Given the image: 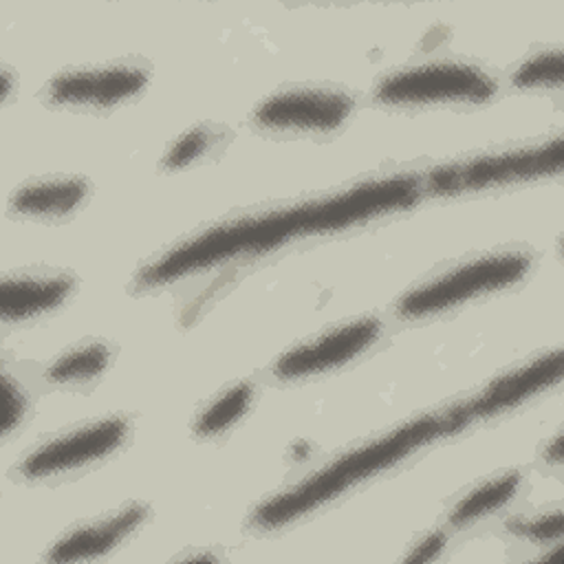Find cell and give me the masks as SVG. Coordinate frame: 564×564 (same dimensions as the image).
I'll list each match as a JSON object with an SVG mask.
<instances>
[{"mask_svg":"<svg viewBox=\"0 0 564 564\" xmlns=\"http://www.w3.org/2000/svg\"><path fill=\"white\" fill-rule=\"evenodd\" d=\"M253 383L240 381L218 394L194 421V432L198 436H216L234 425L251 405Z\"/></svg>","mask_w":564,"mask_h":564,"instance_id":"cell-17","label":"cell"},{"mask_svg":"<svg viewBox=\"0 0 564 564\" xmlns=\"http://www.w3.org/2000/svg\"><path fill=\"white\" fill-rule=\"evenodd\" d=\"M507 531L518 538L540 542V544L560 540L562 538V511L553 509V511H542L535 516L511 518L507 522Z\"/></svg>","mask_w":564,"mask_h":564,"instance_id":"cell-19","label":"cell"},{"mask_svg":"<svg viewBox=\"0 0 564 564\" xmlns=\"http://www.w3.org/2000/svg\"><path fill=\"white\" fill-rule=\"evenodd\" d=\"M531 262V253L518 249L469 260L401 295L394 313L401 319L427 317L469 302L471 297L507 289L527 275Z\"/></svg>","mask_w":564,"mask_h":564,"instance_id":"cell-3","label":"cell"},{"mask_svg":"<svg viewBox=\"0 0 564 564\" xmlns=\"http://www.w3.org/2000/svg\"><path fill=\"white\" fill-rule=\"evenodd\" d=\"M520 474L507 471L498 478H491L478 487H474L469 494H465L447 513V524L458 529L467 527L498 509H502L507 502H511L520 489Z\"/></svg>","mask_w":564,"mask_h":564,"instance_id":"cell-15","label":"cell"},{"mask_svg":"<svg viewBox=\"0 0 564 564\" xmlns=\"http://www.w3.org/2000/svg\"><path fill=\"white\" fill-rule=\"evenodd\" d=\"M496 90L498 82L474 64L432 62L386 75L375 88V99L386 106L480 104Z\"/></svg>","mask_w":564,"mask_h":564,"instance_id":"cell-4","label":"cell"},{"mask_svg":"<svg viewBox=\"0 0 564 564\" xmlns=\"http://www.w3.org/2000/svg\"><path fill=\"white\" fill-rule=\"evenodd\" d=\"M564 73V57L560 48L540 51L527 62H522L511 82L518 88H538V86H560Z\"/></svg>","mask_w":564,"mask_h":564,"instance_id":"cell-18","label":"cell"},{"mask_svg":"<svg viewBox=\"0 0 564 564\" xmlns=\"http://www.w3.org/2000/svg\"><path fill=\"white\" fill-rule=\"evenodd\" d=\"M562 350H551L546 355H540L531 364H524L522 368H516L496 381H491L478 397L471 401L458 405L465 414L467 423L471 419H485L491 414H498L502 410H509L529 397L542 392L544 388H551L562 377Z\"/></svg>","mask_w":564,"mask_h":564,"instance_id":"cell-11","label":"cell"},{"mask_svg":"<svg viewBox=\"0 0 564 564\" xmlns=\"http://www.w3.org/2000/svg\"><path fill=\"white\" fill-rule=\"evenodd\" d=\"M355 108V99L335 88H291L260 101L253 121L269 130L328 132L339 128Z\"/></svg>","mask_w":564,"mask_h":564,"instance_id":"cell-9","label":"cell"},{"mask_svg":"<svg viewBox=\"0 0 564 564\" xmlns=\"http://www.w3.org/2000/svg\"><path fill=\"white\" fill-rule=\"evenodd\" d=\"M465 423L467 419L456 405L443 414H430L403 427H397L390 434L339 456L337 460L328 463L326 467L311 474L302 482L289 487L286 491L275 494L253 511L251 522L260 529H275L289 524L295 518L337 498L355 482L383 471L386 467L399 463L421 445L438 436L452 434Z\"/></svg>","mask_w":564,"mask_h":564,"instance_id":"cell-1","label":"cell"},{"mask_svg":"<svg viewBox=\"0 0 564 564\" xmlns=\"http://www.w3.org/2000/svg\"><path fill=\"white\" fill-rule=\"evenodd\" d=\"M130 423L121 416H110L82 425L57 438H51L29 452L20 463V474L26 478H46L95 463L123 445Z\"/></svg>","mask_w":564,"mask_h":564,"instance_id":"cell-7","label":"cell"},{"mask_svg":"<svg viewBox=\"0 0 564 564\" xmlns=\"http://www.w3.org/2000/svg\"><path fill=\"white\" fill-rule=\"evenodd\" d=\"M148 509L143 505H130L104 520L90 522L66 533L57 540L48 553V562H77V560H93L110 549H115L121 540H126L145 518Z\"/></svg>","mask_w":564,"mask_h":564,"instance_id":"cell-12","label":"cell"},{"mask_svg":"<svg viewBox=\"0 0 564 564\" xmlns=\"http://www.w3.org/2000/svg\"><path fill=\"white\" fill-rule=\"evenodd\" d=\"M214 143V132L207 126H198L187 130L183 137L174 141V145L167 150L163 165L165 167H183L196 159H200L209 145Z\"/></svg>","mask_w":564,"mask_h":564,"instance_id":"cell-20","label":"cell"},{"mask_svg":"<svg viewBox=\"0 0 564 564\" xmlns=\"http://www.w3.org/2000/svg\"><path fill=\"white\" fill-rule=\"evenodd\" d=\"M2 436H9L22 421L26 412V392L9 375L2 377Z\"/></svg>","mask_w":564,"mask_h":564,"instance_id":"cell-21","label":"cell"},{"mask_svg":"<svg viewBox=\"0 0 564 564\" xmlns=\"http://www.w3.org/2000/svg\"><path fill=\"white\" fill-rule=\"evenodd\" d=\"M75 289L68 273L13 275L0 284V315L4 322H22L57 308Z\"/></svg>","mask_w":564,"mask_h":564,"instance_id":"cell-13","label":"cell"},{"mask_svg":"<svg viewBox=\"0 0 564 564\" xmlns=\"http://www.w3.org/2000/svg\"><path fill=\"white\" fill-rule=\"evenodd\" d=\"M421 181L412 174L383 176L359 183L346 192L302 205L300 236L339 231L370 218L405 209L421 196Z\"/></svg>","mask_w":564,"mask_h":564,"instance_id":"cell-5","label":"cell"},{"mask_svg":"<svg viewBox=\"0 0 564 564\" xmlns=\"http://www.w3.org/2000/svg\"><path fill=\"white\" fill-rule=\"evenodd\" d=\"M381 330H383L381 319L372 315L346 322L282 355L273 364L271 375L280 381H291V379H304L311 375L328 372L359 357L366 348H370L381 337Z\"/></svg>","mask_w":564,"mask_h":564,"instance_id":"cell-8","label":"cell"},{"mask_svg":"<svg viewBox=\"0 0 564 564\" xmlns=\"http://www.w3.org/2000/svg\"><path fill=\"white\" fill-rule=\"evenodd\" d=\"M110 348L101 341H90L79 348H73L48 364L42 372L46 383H79L97 377L110 364Z\"/></svg>","mask_w":564,"mask_h":564,"instance_id":"cell-16","label":"cell"},{"mask_svg":"<svg viewBox=\"0 0 564 564\" xmlns=\"http://www.w3.org/2000/svg\"><path fill=\"white\" fill-rule=\"evenodd\" d=\"M443 546H445V533H441V531H434V533H430V535H425L408 555H405V560H410V562H425V560H434L441 551H443Z\"/></svg>","mask_w":564,"mask_h":564,"instance_id":"cell-22","label":"cell"},{"mask_svg":"<svg viewBox=\"0 0 564 564\" xmlns=\"http://www.w3.org/2000/svg\"><path fill=\"white\" fill-rule=\"evenodd\" d=\"M544 460L553 463V465H560V460H562V436L560 434L544 449Z\"/></svg>","mask_w":564,"mask_h":564,"instance_id":"cell-23","label":"cell"},{"mask_svg":"<svg viewBox=\"0 0 564 564\" xmlns=\"http://www.w3.org/2000/svg\"><path fill=\"white\" fill-rule=\"evenodd\" d=\"M302 205L293 209H280L238 218L218 227H212L192 240L170 249L159 260L148 264L139 273V284H165L189 275L194 271L223 264L238 256L262 253L291 238L300 236Z\"/></svg>","mask_w":564,"mask_h":564,"instance_id":"cell-2","label":"cell"},{"mask_svg":"<svg viewBox=\"0 0 564 564\" xmlns=\"http://www.w3.org/2000/svg\"><path fill=\"white\" fill-rule=\"evenodd\" d=\"M148 84V70L141 66H101L66 70L46 84V97L53 104L70 106H115L137 97Z\"/></svg>","mask_w":564,"mask_h":564,"instance_id":"cell-10","label":"cell"},{"mask_svg":"<svg viewBox=\"0 0 564 564\" xmlns=\"http://www.w3.org/2000/svg\"><path fill=\"white\" fill-rule=\"evenodd\" d=\"M88 196V183L79 176L42 178L22 185L11 194L9 207L22 216H64L77 209Z\"/></svg>","mask_w":564,"mask_h":564,"instance_id":"cell-14","label":"cell"},{"mask_svg":"<svg viewBox=\"0 0 564 564\" xmlns=\"http://www.w3.org/2000/svg\"><path fill=\"white\" fill-rule=\"evenodd\" d=\"M562 167V139H551L531 148L502 154L478 156L463 163L436 167L427 174L425 187L436 194L482 189L491 185L549 176Z\"/></svg>","mask_w":564,"mask_h":564,"instance_id":"cell-6","label":"cell"}]
</instances>
